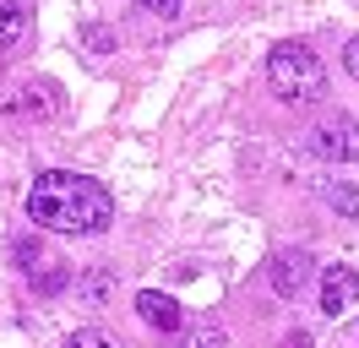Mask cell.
<instances>
[{
	"label": "cell",
	"instance_id": "cell-1",
	"mask_svg": "<svg viewBox=\"0 0 359 348\" xmlns=\"http://www.w3.org/2000/svg\"><path fill=\"white\" fill-rule=\"evenodd\" d=\"M27 218L49 234H104L114 223V196L93 174L44 169L27 191Z\"/></svg>",
	"mask_w": 359,
	"mask_h": 348
},
{
	"label": "cell",
	"instance_id": "cell-2",
	"mask_svg": "<svg viewBox=\"0 0 359 348\" xmlns=\"http://www.w3.org/2000/svg\"><path fill=\"white\" fill-rule=\"evenodd\" d=\"M267 87L283 104H321L327 98V65L311 44H278L267 55Z\"/></svg>",
	"mask_w": 359,
	"mask_h": 348
},
{
	"label": "cell",
	"instance_id": "cell-3",
	"mask_svg": "<svg viewBox=\"0 0 359 348\" xmlns=\"http://www.w3.org/2000/svg\"><path fill=\"white\" fill-rule=\"evenodd\" d=\"M311 152L327 163H354L359 158V120L354 114H332L311 130Z\"/></svg>",
	"mask_w": 359,
	"mask_h": 348
},
{
	"label": "cell",
	"instance_id": "cell-4",
	"mask_svg": "<svg viewBox=\"0 0 359 348\" xmlns=\"http://www.w3.org/2000/svg\"><path fill=\"white\" fill-rule=\"evenodd\" d=\"M359 304V272L354 267H327V272H321V310H327V316H343V310H354Z\"/></svg>",
	"mask_w": 359,
	"mask_h": 348
},
{
	"label": "cell",
	"instance_id": "cell-5",
	"mask_svg": "<svg viewBox=\"0 0 359 348\" xmlns=\"http://www.w3.org/2000/svg\"><path fill=\"white\" fill-rule=\"evenodd\" d=\"M267 283H272V294H278V300H294V294L311 283V256H305V250H283V256H272Z\"/></svg>",
	"mask_w": 359,
	"mask_h": 348
},
{
	"label": "cell",
	"instance_id": "cell-6",
	"mask_svg": "<svg viewBox=\"0 0 359 348\" xmlns=\"http://www.w3.org/2000/svg\"><path fill=\"white\" fill-rule=\"evenodd\" d=\"M136 316L147 326H158V332H180V326H185L180 300L175 294H158V288H142V294H136Z\"/></svg>",
	"mask_w": 359,
	"mask_h": 348
},
{
	"label": "cell",
	"instance_id": "cell-7",
	"mask_svg": "<svg viewBox=\"0 0 359 348\" xmlns=\"http://www.w3.org/2000/svg\"><path fill=\"white\" fill-rule=\"evenodd\" d=\"M27 27H33V17H27L22 0H0V55H11L27 39Z\"/></svg>",
	"mask_w": 359,
	"mask_h": 348
},
{
	"label": "cell",
	"instance_id": "cell-8",
	"mask_svg": "<svg viewBox=\"0 0 359 348\" xmlns=\"http://www.w3.org/2000/svg\"><path fill=\"white\" fill-rule=\"evenodd\" d=\"M175 348H224V326H218V321H191V326H180Z\"/></svg>",
	"mask_w": 359,
	"mask_h": 348
},
{
	"label": "cell",
	"instance_id": "cell-9",
	"mask_svg": "<svg viewBox=\"0 0 359 348\" xmlns=\"http://www.w3.org/2000/svg\"><path fill=\"white\" fill-rule=\"evenodd\" d=\"M66 348H120V343H114L104 326H82V332H71V337H66Z\"/></svg>",
	"mask_w": 359,
	"mask_h": 348
},
{
	"label": "cell",
	"instance_id": "cell-10",
	"mask_svg": "<svg viewBox=\"0 0 359 348\" xmlns=\"http://www.w3.org/2000/svg\"><path fill=\"white\" fill-rule=\"evenodd\" d=\"M327 201L343 207L348 218H359V191H354V185H327Z\"/></svg>",
	"mask_w": 359,
	"mask_h": 348
},
{
	"label": "cell",
	"instance_id": "cell-11",
	"mask_svg": "<svg viewBox=\"0 0 359 348\" xmlns=\"http://www.w3.org/2000/svg\"><path fill=\"white\" fill-rule=\"evenodd\" d=\"M343 71L359 82V39H348V49H343Z\"/></svg>",
	"mask_w": 359,
	"mask_h": 348
},
{
	"label": "cell",
	"instance_id": "cell-12",
	"mask_svg": "<svg viewBox=\"0 0 359 348\" xmlns=\"http://www.w3.org/2000/svg\"><path fill=\"white\" fill-rule=\"evenodd\" d=\"M142 6H147V11H158V17H175L185 0H142Z\"/></svg>",
	"mask_w": 359,
	"mask_h": 348
}]
</instances>
